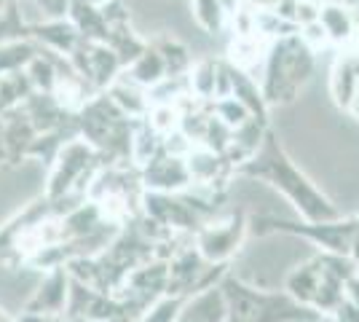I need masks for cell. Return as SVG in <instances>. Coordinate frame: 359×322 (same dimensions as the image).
Segmentation results:
<instances>
[{
    "mask_svg": "<svg viewBox=\"0 0 359 322\" xmlns=\"http://www.w3.org/2000/svg\"><path fill=\"white\" fill-rule=\"evenodd\" d=\"M236 175L247 177V180H260V183H269L271 188H276L292 204V210L300 215V220L319 223V220H335V217L344 215L338 210V204L330 199L327 194L287 156L282 142L276 140V135L271 129L266 140H263V145H260V151L250 161H244L236 169Z\"/></svg>",
    "mask_w": 359,
    "mask_h": 322,
    "instance_id": "obj_1",
    "label": "cell"
},
{
    "mask_svg": "<svg viewBox=\"0 0 359 322\" xmlns=\"http://www.w3.org/2000/svg\"><path fill=\"white\" fill-rule=\"evenodd\" d=\"M354 263L348 255L322 253L298 261L285 274L282 290L303 307L314 309L316 314H332L335 307L346 298L348 285L354 282Z\"/></svg>",
    "mask_w": 359,
    "mask_h": 322,
    "instance_id": "obj_2",
    "label": "cell"
},
{
    "mask_svg": "<svg viewBox=\"0 0 359 322\" xmlns=\"http://www.w3.org/2000/svg\"><path fill=\"white\" fill-rule=\"evenodd\" d=\"M220 293L225 298V322H319L322 317L285 290L257 288L233 274V269L223 276Z\"/></svg>",
    "mask_w": 359,
    "mask_h": 322,
    "instance_id": "obj_3",
    "label": "cell"
},
{
    "mask_svg": "<svg viewBox=\"0 0 359 322\" xmlns=\"http://www.w3.org/2000/svg\"><path fill=\"white\" fill-rule=\"evenodd\" d=\"M316 67V51L300 35L273 41L260 67V92L269 107H287L300 97Z\"/></svg>",
    "mask_w": 359,
    "mask_h": 322,
    "instance_id": "obj_4",
    "label": "cell"
},
{
    "mask_svg": "<svg viewBox=\"0 0 359 322\" xmlns=\"http://www.w3.org/2000/svg\"><path fill=\"white\" fill-rule=\"evenodd\" d=\"M247 231L250 236H273V234H285L295 236L306 245L316 247L322 253H335V255H348L351 245L359 234V215L348 217L341 215L335 220H292V217H279L273 213H260L247 217Z\"/></svg>",
    "mask_w": 359,
    "mask_h": 322,
    "instance_id": "obj_5",
    "label": "cell"
},
{
    "mask_svg": "<svg viewBox=\"0 0 359 322\" xmlns=\"http://www.w3.org/2000/svg\"><path fill=\"white\" fill-rule=\"evenodd\" d=\"M247 215L231 213L225 217H212L194 234V245L207 263H233L247 242Z\"/></svg>",
    "mask_w": 359,
    "mask_h": 322,
    "instance_id": "obj_6",
    "label": "cell"
},
{
    "mask_svg": "<svg viewBox=\"0 0 359 322\" xmlns=\"http://www.w3.org/2000/svg\"><path fill=\"white\" fill-rule=\"evenodd\" d=\"M140 215H145L158 229L175 234V236H194L196 231L204 226V217L194 210L185 191L182 194L145 191L142 201H140Z\"/></svg>",
    "mask_w": 359,
    "mask_h": 322,
    "instance_id": "obj_7",
    "label": "cell"
},
{
    "mask_svg": "<svg viewBox=\"0 0 359 322\" xmlns=\"http://www.w3.org/2000/svg\"><path fill=\"white\" fill-rule=\"evenodd\" d=\"M140 180H142L145 191H158V194H182L194 185L188 159L169 154L164 148L153 156L145 167H140Z\"/></svg>",
    "mask_w": 359,
    "mask_h": 322,
    "instance_id": "obj_8",
    "label": "cell"
},
{
    "mask_svg": "<svg viewBox=\"0 0 359 322\" xmlns=\"http://www.w3.org/2000/svg\"><path fill=\"white\" fill-rule=\"evenodd\" d=\"M67 295H70V274H67V269H65V266L51 269V271H43V279L38 282V288L32 290L30 301L25 304L22 311L65 314Z\"/></svg>",
    "mask_w": 359,
    "mask_h": 322,
    "instance_id": "obj_9",
    "label": "cell"
},
{
    "mask_svg": "<svg viewBox=\"0 0 359 322\" xmlns=\"http://www.w3.org/2000/svg\"><path fill=\"white\" fill-rule=\"evenodd\" d=\"M32 41L41 48L51 51V54H60V57H70L75 48L81 46L86 38H81V32L73 27V22L67 16L62 19H41L32 25Z\"/></svg>",
    "mask_w": 359,
    "mask_h": 322,
    "instance_id": "obj_10",
    "label": "cell"
},
{
    "mask_svg": "<svg viewBox=\"0 0 359 322\" xmlns=\"http://www.w3.org/2000/svg\"><path fill=\"white\" fill-rule=\"evenodd\" d=\"M319 25L327 32L330 46H351L359 41V19L348 3L327 0L319 6Z\"/></svg>",
    "mask_w": 359,
    "mask_h": 322,
    "instance_id": "obj_11",
    "label": "cell"
},
{
    "mask_svg": "<svg viewBox=\"0 0 359 322\" xmlns=\"http://www.w3.org/2000/svg\"><path fill=\"white\" fill-rule=\"evenodd\" d=\"M359 86V51H346L341 54L335 65H332V73H330V97L332 102L348 110L354 97H357Z\"/></svg>",
    "mask_w": 359,
    "mask_h": 322,
    "instance_id": "obj_12",
    "label": "cell"
},
{
    "mask_svg": "<svg viewBox=\"0 0 359 322\" xmlns=\"http://www.w3.org/2000/svg\"><path fill=\"white\" fill-rule=\"evenodd\" d=\"M105 94L113 100V105L118 107L121 113L126 116V119H148L150 116V97H148V89H142L137 81L126 76V73H121L110 86L105 89Z\"/></svg>",
    "mask_w": 359,
    "mask_h": 322,
    "instance_id": "obj_13",
    "label": "cell"
},
{
    "mask_svg": "<svg viewBox=\"0 0 359 322\" xmlns=\"http://www.w3.org/2000/svg\"><path fill=\"white\" fill-rule=\"evenodd\" d=\"M67 19L73 22L75 30L81 32V38L94 41V43H107L110 27H107L105 14H102V6H97L91 0H70Z\"/></svg>",
    "mask_w": 359,
    "mask_h": 322,
    "instance_id": "obj_14",
    "label": "cell"
},
{
    "mask_svg": "<svg viewBox=\"0 0 359 322\" xmlns=\"http://www.w3.org/2000/svg\"><path fill=\"white\" fill-rule=\"evenodd\" d=\"M177 322H225V298L220 288L185 298Z\"/></svg>",
    "mask_w": 359,
    "mask_h": 322,
    "instance_id": "obj_15",
    "label": "cell"
},
{
    "mask_svg": "<svg viewBox=\"0 0 359 322\" xmlns=\"http://www.w3.org/2000/svg\"><path fill=\"white\" fill-rule=\"evenodd\" d=\"M269 46H271L269 41H266V38H260L257 32H252V35H233V41H231V46H228V57H225V60L231 62L233 67H239V70H244V73H250V76H252L255 67H263Z\"/></svg>",
    "mask_w": 359,
    "mask_h": 322,
    "instance_id": "obj_16",
    "label": "cell"
},
{
    "mask_svg": "<svg viewBox=\"0 0 359 322\" xmlns=\"http://www.w3.org/2000/svg\"><path fill=\"white\" fill-rule=\"evenodd\" d=\"M164 148V135L150 123V119H137L132 126V164L145 167L153 156Z\"/></svg>",
    "mask_w": 359,
    "mask_h": 322,
    "instance_id": "obj_17",
    "label": "cell"
},
{
    "mask_svg": "<svg viewBox=\"0 0 359 322\" xmlns=\"http://www.w3.org/2000/svg\"><path fill=\"white\" fill-rule=\"evenodd\" d=\"M150 46L161 54V60L166 65V78H177V76H188L191 67H194V54L191 48L185 46L182 41L172 38V35H164V38H156L150 41Z\"/></svg>",
    "mask_w": 359,
    "mask_h": 322,
    "instance_id": "obj_18",
    "label": "cell"
},
{
    "mask_svg": "<svg viewBox=\"0 0 359 322\" xmlns=\"http://www.w3.org/2000/svg\"><path fill=\"white\" fill-rule=\"evenodd\" d=\"M220 62L215 57H201L194 62L191 73H188V86L196 100L204 102H215V92H217V76H220Z\"/></svg>",
    "mask_w": 359,
    "mask_h": 322,
    "instance_id": "obj_19",
    "label": "cell"
},
{
    "mask_svg": "<svg viewBox=\"0 0 359 322\" xmlns=\"http://www.w3.org/2000/svg\"><path fill=\"white\" fill-rule=\"evenodd\" d=\"M123 73L132 78V81H137L142 89H153L156 83H161L166 78V65H164V60H161V54L148 43V48H145Z\"/></svg>",
    "mask_w": 359,
    "mask_h": 322,
    "instance_id": "obj_20",
    "label": "cell"
},
{
    "mask_svg": "<svg viewBox=\"0 0 359 322\" xmlns=\"http://www.w3.org/2000/svg\"><path fill=\"white\" fill-rule=\"evenodd\" d=\"M191 3V16L196 27L204 30L207 35H220L231 19V8L223 0H188Z\"/></svg>",
    "mask_w": 359,
    "mask_h": 322,
    "instance_id": "obj_21",
    "label": "cell"
},
{
    "mask_svg": "<svg viewBox=\"0 0 359 322\" xmlns=\"http://www.w3.org/2000/svg\"><path fill=\"white\" fill-rule=\"evenodd\" d=\"M255 32L260 38H266L269 43H273V41H282L290 35H298L300 27L276 11H255Z\"/></svg>",
    "mask_w": 359,
    "mask_h": 322,
    "instance_id": "obj_22",
    "label": "cell"
},
{
    "mask_svg": "<svg viewBox=\"0 0 359 322\" xmlns=\"http://www.w3.org/2000/svg\"><path fill=\"white\" fill-rule=\"evenodd\" d=\"M212 110H215V116L220 119V121L233 132V129H239L241 123H247L252 116H250V110L241 105L236 97H225V100H217V102H212Z\"/></svg>",
    "mask_w": 359,
    "mask_h": 322,
    "instance_id": "obj_23",
    "label": "cell"
},
{
    "mask_svg": "<svg viewBox=\"0 0 359 322\" xmlns=\"http://www.w3.org/2000/svg\"><path fill=\"white\" fill-rule=\"evenodd\" d=\"M182 304H185L182 298H175V295H161L156 304H150L148 311H145L137 322H177Z\"/></svg>",
    "mask_w": 359,
    "mask_h": 322,
    "instance_id": "obj_24",
    "label": "cell"
},
{
    "mask_svg": "<svg viewBox=\"0 0 359 322\" xmlns=\"http://www.w3.org/2000/svg\"><path fill=\"white\" fill-rule=\"evenodd\" d=\"M298 35L306 41V43H309V46L314 48V51H319L322 46H327V43H330L327 32H325V27L319 25V19H316V22H311V25H303Z\"/></svg>",
    "mask_w": 359,
    "mask_h": 322,
    "instance_id": "obj_25",
    "label": "cell"
},
{
    "mask_svg": "<svg viewBox=\"0 0 359 322\" xmlns=\"http://www.w3.org/2000/svg\"><path fill=\"white\" fill-rule=\"evenodd\" d=\"M30 3L41 11L43 19H62L70 8V0H30Z\"/></svg>",
    "mask_w": 359,
    "mask_h": 322,
    "instance_id": "obj_26",
    "label": "cell"
},
{
    "mask_svg": "<svg viewBox=\"0 0 359 322\" xmlns=\"http://www.w3.org/2000/svg\"><path fill=\"white\" fill-rule=\"evenodd\" d=\"M16 322H67L65 314H41V311H22Z\"/></svg>",
    "mask_w": 359,
    "mask_h": 322,
    "instance_id": "obj_27",
    "label": "cell"
},
{
    "mask_svg": "<svg viewBox=\"0 0 359 322\" xmlns=\"http://www.w3.org/2000/svg\"><path fill=\"white\" fill-rule=\"evenodd\" d=\"M279 0H241V6L252 8V11H273Z\"/></svg>",
    "mask_w": 359,
    "mask_h": 322,
    "instance_id": "obj_28",
    "label": "cell"
},
{
    "mask_svg": "<svg viewBox=\"0 0 359 322\" xmlns=\"http://www.w3.org/2000/svg\"><path fill=\"white\" fill-rule=\"evenodd\" d=\"M348 258H351V263H354V274H357V279H359V234H357V239H354V245H351Z\"/></svg>",
    "mask_w": 359,
    "mask_h": 322,
    "instance_id": "obj_29",
    "label": "cell"
},
{
    "mask_svg": "<svg viewBox=\"0 0 359 322\" xmlns=\"http://www.w3.org/2000/svg\"><path fill=\"white\" fill-rule=\"evenodd\" d=\"M348 113L359 121V86H357V97H354V102H351V107H348Z\"/></svg>",
    "mask_w": 359,
    "mask_h": 322,
    "instance_id": "obj_30",
    "label": "cell"
},
{
    "mask_svg": "<svg viewBox=\"0 0 359 322\" xmlns=\"http://www.w3.org/2000/svg\"><path fill=\"white\" fill-rule=\"evenodd\" d=\"M225 6H228V8H231V14H233V11H236V6H239L241 0H223Z\"/></svg>",
    "mask_w": 359,
    "mask_h": 322,
    "instance_id": "obj_31",
    "label": "cell"
},
{
    "mask_svg": "<svg viewBox=\"0 0 359 322\" xmlns=\"http://www.w3.org/2000/svg\"><path fill=\"white\" fill-rule=\"evenodd\" d=\"M0 322H16V320H14V317H8V314L0 309Z\"/></svg>",
    "mask_w": 359,
    "mask_h": 322,
    "instance_id": "obj_32",
    "label": "cell"
},
{
    "mask_svg": "<svg viewBox=\"0 0 359 322\" xmlns=\"http://www.w3.org/2000/svg\"><path fill=\"white\" fill-rule=\"evenodd\" d=\"M8 3H11V0H0V11H3V8L8 6Z\"/></svg>",
    "mask_w": 359,
    "mask_h": 322,
    "instance_id": "obj_33",
    "label": "cell"
},
{
    "mask_svg": "<svg viewBox=\"0 0 359 322\" xmlns=\"http://www.w3.org/2000/svg\"><path fill=\"white\" fill-rule=\"evenodd\" d=\"M91 3H97V6H102V3H107V0H91Z\"/></svg>",
    "mask_w": 359,
    "mask_h": 322,
    "instance_id": "obj_34",
    "label": "cell"
}]
</instances>
